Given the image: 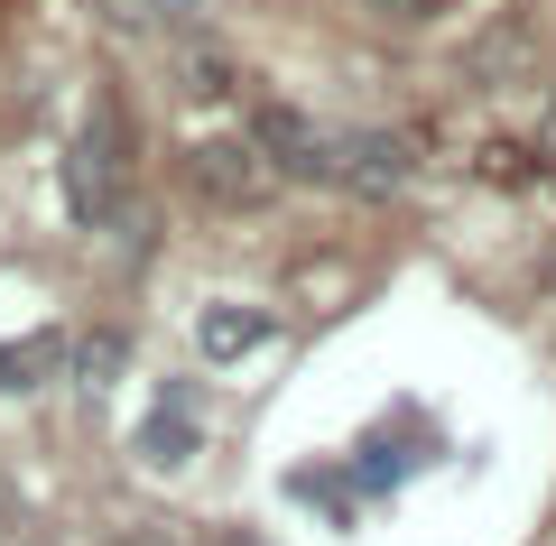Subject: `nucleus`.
<instances>
[{
	"label": "nucleus",
	"instance_id": "6",
	"mask_svg": "<svg viewBox=\"0 0 556 546\" xmlns=\"http://www.w3.org/2000/svg\"><path fill=\"white\" fill-rule=\"evenodd\" d=\"M56 361H65V343H56V333H28V343H10V352H0V390H38V380L56 371Z\"/></svg>",
	"mask_w": 556,
	"mask_h": 546
},
{
	"label": "nucleus",
	"instance_id": "3",
	"mask_svg": "<svg viewBox=\"0 0 556 546\" xmlns=\"http://www.w3.org/2000/svg\"><path fill=\"white\" fill-rule=\"evenodd\" d=\"M408 176H417V139L408 130H353V139H334V186H343V195L380 204V195H399Z\"/></svg>",
	"mask_w": 556,
	"mask_h": 546
},
{
	"label": "nucleus",
	"instance_id": "10",
	"mask_svg": "<svg viewBox=\"0 0 556 546\" xmlns=\"http://www.w3.org/2000/svg\"><path fill=\"white\" fill-rule=\"evenodd\" d=\"M547 149H556V112H547Z\"/></svg>",
	"mask_w": 556,
	"mask_h": 546
},
{
	"label": "nucleus",
	"instance_id": "8",
	"mask_svg": "<svg viewBox=\"0 0 556 546\" xmlns=\"http://www.w3.org/2000/svg\"><path fill=\"white\" fill-rule=\"evenodd\" d=\"M93 20H112V28H159V20H177V0H93Z\"/></svg>",
	"mask_w": 556,
	"mask_h": 546
},
{
	"label": "nucleus",
	"instance_id": "7",
	"mask_svg": "<svg viewBox=\"0 0 556 546\" xmlns=\"http://www.w3.org/2000/svg\"><path fill=\"white\" fill-rule=\"evenodd\" d=\"M186 454H195V427H186V417H149V427H139V464L149 472H177Z\"/></svg>",
	"mask_w": 556,
	"mask_h": 546
},
{
	"label": "nucleus",
	"instance_id": "9",
	"mask_svg": "<svg viewBox=\"0 0 556 546\" xmlns=\"http://www.w3.org/2000/svg\"><path fill=\"white\" fill-rule=\"evenodd\" d=\"M371 10H380V20H437L445 0H371Z\"/></svg>",
	"mask_w": 556,
	"mask_h": 546
},
{
	"label": "nucleus",
	"instance_id": "5",
	"mask_svg": "<svg viewBox=\"0 0 556 546\" xmlns=\"http://www.w3.org/2000/svg\"><path fill=\"white\" fill-rule=\"evenodd\" d=\"M195 343H204V361H241V352L269 343V315H260V306H204L195 315Z\"/></svg>",
	"mask_w": 556,
	"mask_h": 546
},
{
	"label": "nucleus",
	"instance_id": "4",
	"mask_svg": "<svg viewBox=\"0 0 556 546\" xmlns=\"http://www.w3.org/2000/svg\"><path fill=\"white\" fill-rule=\"evenodd\" d=\"M186 176H195V195H214V204H260L278 186L251 139H195V149H186Z\"/></svg>",
	"mask_w": 556,
	"mask_h": 546
},
{
	"label": "nucleus",
	"instance_id": "1",
	"mask_svg": "<svg viewBox=\"0 0 556 546\" xmlns=\"http://www.w3.org/2000/svg\"><path fill=\"white\" fill-rule=\"evenodd\" d=\"M121 102L112 93H93V112H84V130H75V149H65V204H75V223H102V214H121Z\"/></svg>",
	"mask_w": 556,
	"mask_h": 546
},
{
	"label": "nucleus",
	"instance_id": "2",
	"mask_svg": "<svg viewBox=\"0 0 556 546\" xmlns=\"http://www.w3.org/2000/svg\"><path fill=\"white\" fill-rule=\"evenodd\" d=\"M241 139L269 157V176H298V186H334V139H325L316 120L298 112V102H260Z\"/></svg>",
	"mask_w": 556,
	"mask_h": 546
}]
</instances>
